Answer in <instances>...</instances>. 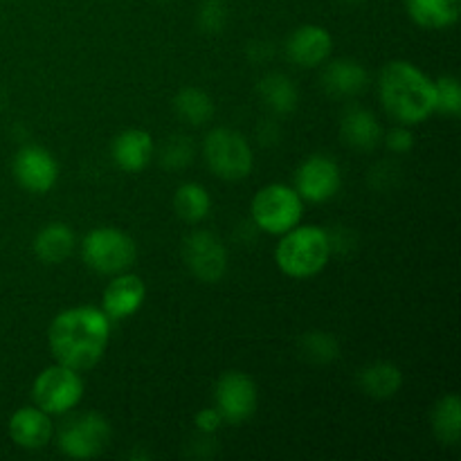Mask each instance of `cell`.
<instances>
[{
  "label": "cell",
  "mask_w": 461,
  "mask_h": 461,
  "mask_svg": "<svg viewBox=\"0 0 461 461\" xmlns=\"http://www.w3.org/2000/svg\"><path fill=\"white\" fill-rule=\"evenodd\" d=\"M405 9L423 30H448L459 21L461 0H405Z\"/></svg>",
  "instance_id": "ffe728a7"
},
{
  "label": "cell",
  "mask_w": 461,
  "mask_h": 461,
  "mask_svg": "<svg viewBox=\"0 0 461 461\" xmlns=\"http://www.w3.org/2000/svg\"><path fill=\"white\" fill-rule=\"evenodd\" d=\"M250 214L261 232L282 237L284 232L300 225L302 216H304V201L291 185L273 183L255 194Z\"/></svg>",
  "instance_id": "8992f818"
},
{
  "label": "cell",
  "mask_w": 461,
  "mask_h": 461,
  "mask_svg": "<svg viewBox=\"0 0 461 461\" xmlns=\"http://www.w3.org/2000/svg\"><path fill=\"white\" fill-rule=\"evenodd\" d=\"M340 135L347 147L358 149V151H372L383 140V126L367 108L349 106L340 120Z\"/></svg>",
  "instance_id": "ac0fdd59"
},
{
  "label": "cell",
  "mask_w": 461,
  "mask_h": 461,
  "mask_svg": "<svg viewBox=\"0 0 461 461\" xmlns=\"http://www.w3.org/2000/svg\"><path fill=\"white\" fill-rule=\"evenodd\" d=\"M225 18H228V14H225L221 0H205L201 14H198V25L205 34H216V32L223 30Z\"/></svg>",
  "instance_id": "f1b7e54d"
},
{
  "label": "cell",
  "mask_w": 461,
  "mask_h": 461,
  "mask_svg": "<svg viewBox=\"0 0 461 461\" xmlns=\"http://www.w3.org/2000/svg\"><path fill=\"white\" fill-rule=\"evenodd\" d=\"M257 93L275 115H291L300 104V90L295 81L284 72H268L257 86Z\"/></svg>",
  "instance_id": "7402d4cb"
},
{
  "label": "cell",
  "mask_w": 461,
  "mask_h": 461,
  "mask_svg": "<svg viewBox=\"0 0 461 461\" xmlns=\"http://www.w3.org/2000/svg\"><path fill=\"white\" fill-rule=\"evenodd\" d=\"M378 97L399 124L417 126L435 113V79L414 63L396 59L378 75Z\"/></svg>",
  "instance_id": "7a4b0ae2"
},
{
  "label": "cell",
  "mask_w": 461,
  "mask_h": 461,
  "mask_svg": "<svg viewBox=\"0 0 461 461\" xmlns=\"http://www.w3.org/2000/svg\"><path fill=\"white\" fill-rule=\"evenodd\" d=\"M383 142H385V147L390 149L392 153L403 156V153H410L414 149V133L410 126L399 124L394 126V129H390V133L383 135Z\"/></svg>",
  "instance_id": "f546056e"
},
{
  "label": "cell",
  "mask_w": 461,
  "mask_h": 461,
  "mask_svg": "<svg viewBox=\"0 0 461 461\" xmlns=\"http://www.w3.org/2000/svg\"><path fill=\"white\" fill-rule=\"evenodd\" d=\"M369 75L354 59H333L322 70V88L331 97H356L367 88Z\"/></svg>",
  "instance_id": "e0dca14e"
},
{
  "label": "cell",
  "mask_w": 461,
  "mask_h": 461,
  "mask_svg": "<svg viewBox=\"0 0 461 461\" xmlns=\"http://www.w3.org/2000/svg\"><path fill=\"white\" fill-rule=\"evenodd\" d=\"M183 261L198 282L216 284L228 273L225 243L210 230H194L185 237Z\"/></svg>",
  "instance_id": "9c48e42d"
},
{
  "label": "cell",
  "mask_w": 461,
  "mask_h": 461,
  "mask_svg": "<svg viewBox=\"0 0 461 461\" xmlns=\"http://www.w3.org/2000/svg\"><path fill=\"white\" fill-rule=\"evenodd\" d=\"M358 387L372 399H392L403 387V372L390 360H378L360 369Z\"/></svg>",
  "instance_id": "44dd1931"
},
{
  "label": "cell",
  "mask_w": 461,
  "mask_h": 461,
  "mask_svg": "<svg viewBox=\"0 0 461 461\" xmlns=\"http://www.w3.org/2000/svg\"><path fill=\"white\" fill-rule=\"evenodd\" d=\"M333 50V36L322 25H302L288 36L286 57L300 68H318L329 61Z\"/></svg>",
  "instance_id": "5bb4252c"
},
{
  "label": "cell",
  "mask_w": 461,
  "mask_h": 461,
  "mask_svg": "<svg viewBox=\"0 0 461 461\" xmlns=\"http://www.w3.org/2000/svg\"><path fill=\"white\" fill-rule=\"evenodd\" d=\"M432 432L441 446H457L461 439V399L448 394L439 399L430 414Z\"/></svg>",
  "instance_id": "603a6c76"
},
{
  "label": "cell",
  "mask_w": 461,
  "mask_h": 461,
  "mask_svg": "<svg viewBox=\"0 0 461 461\" xmlns=\"http://www.w3.org/2000/svg\"><path fill=\"white\" fill-rule=\"evenodd\" d=\"M111 423L99 412H84L63 423L57 435V448L70 459L99 457L111 444Z\"/></svg>",
  "instance_id": "ba28073f"
},
{
  "label": "cell",
  "mask_w": 461,
  "mask_h": 461,
  "mask_svg": "<svg viewBox=\"0 0 461 461\" xmlns=\"http://www.w3.org/2000/svg\"><path fill=\"white\" fill-rule=\"evenodd\" d=\"M156 144L149 131L144 129H126L120 135H115L111 144V156L117 169L126 174H138L147 169L149 162L153 160Z\"/></svg>",
  "instance_id": "2e32d148"
},
{
  "label": "cell",
  "mask_w": 461,
  "mask_h": 461,
  "mask_svg": "<svg viewBox=\"0 0 461 461\" xmlns=\"http://www.w3.org/2000/svg\"><path fill=\"white\" fill-rule=\"evenodd\" d=\"M300 354L313 365H329L340 356V342L329 331H309L300 338Z\"/></svg>",
  "instance_id": "484cf974"
},
{
  "label": "cell",
  "mask_w": 461,
  "mask_h": 461,
  "mask_svg": "<svg viewBox=\"0 0 461 461\" xmlns=\"http://www.w3.org/2000/svg\"><path fill=\"white\" fill-rule=\"evenodd\" d=\"M214 403L225 423L239 426L257 412L259 392L248 374L225 372L214 387Z\"/></svg>",
  "instance_id": "30bf717a"
},
{
  "label": "cell",
  "mask_w": 461,
  "mask_h": 461,
  "mask_svg": "<svg viewBox=\"0 0 461 461\" xmlns=\"http://www.w3.org/2000/svg\"><path fill=\"white\" fill-rule=\"evenodd\" d=\"M342 3H347V5H360V3H365V0H342Z\"/></svg>",
  "instance_id": "1f68e13d"
},
{
  "label": "cell",
  "mask_w": 461,
  "mask_h": 461,
  "mask_svg": "<svg viewBox=\"0 0 461 461\" xmlns=\"http://www.w3.org/2000/svg\"><path fill=\"white\" fill-rule=\"evenodd\" d=\"M160 162L165 169H185L194 162V142L187 135H171L160 149Z\"/></svg>",
  "instance_id": "4316f807"
},
{
  "label": "cell",
  "mask_w": 461,
  "mask_h": 461,
  "mask_svg": "<svg viewBox=\"0 0 461 461\" xmlns=\"http://www.w3.org/2000/svg\"><path fill=\"white\" fill-rule=\"evenodd\" d=\"M9 437L14 444L23 450H41L50 444L54 435V423L48 412H43L36 405L18 408L9 417Z\"/></svg>",
  "instance_id": "9a60e30c"
},
{
  "label": "cell",
  "mask_w": 461,
  "mask_h": 461,
  "mask_svg": "<svg viewBox=\"0 0 461 461\" xmlns=\"http://www.w3.org/2000/svg\"><path fill=\"white\" fill-rule=\"evenodd\" d=\"M295 192L302 201L327 203L340 192L342 171L333 158L309 156L295 171Z\"/></svg>",
  "instance_id": "8fae6325"
},
{
  "label": "cell",
  "mask_w": 461,
  "mask_h": 461,
  "mask_svg": "<svg viewBox=\"0 0 461 461\" xmlns=\"http://www.w3.org/2000/svg\"><path fill=\"white\" fill-rule=\"evenodd\" d=\"M14 176L18 185L30 194L52 192L59 180V162L52 153L36 144H27L14 158Z\"/></svg>",
  "instance_id": "7c38bea8"
},
{
  "label": "cell",
  "mask_w": 461,
  "mask_h": 461,
  "mask_svg": "<svg viewBox=\"0 0 461 461\" xmlns=\"http://www.w3.org/2000/svg\"><path fill=\"white\" fill-rule=\"evenodd\" d=\"M32 399L36 408L50 417H61L84 399V378L77 369L57 363L45 367L32 385Z\"/></svg>",
  "instance_id": "52a82bcc"
},
{
  "label": "cell",
  "mask_w": 461,
  "mask_h": 461,
  "mask_svg": "<svg viewBox=\"0 0 461 461\" xmlns=\"http://www.w3.org/2000/svg\"><path fill=\"white\" fill-rule=\"evenodd\" d=\"M194 423H196L198 432H203V435H216L225 421L216 408H203L194 417Z\"/></svg>",
  "instance_id": "4dcf8cb0"
},
{
  "label": "cell",
  "mask_w": 461,
  "mask_h": 461,
  "mask_svg": "<svg viewBox=\"0 0 461 461\" xmlns=\"http://www.w3.org/2000/svg\"><path fill=\"white\" fill-rule=\"evenodd\" d=\"M144 300H147V286H144L142 277L126 270V273L113 275L108 286L104 288L102 311L113 322H120V320H129L131 315L138 313Z\"/></svg>",
  "instance_id": "4fadbf2b"
},
{
  "label": "cell",
  "mask_w": 461,
  "mask_h": 461,
  "mask_svg": "<svg viewBox=\"0 0 461 461\" xmlns=\"http://www.w3.org/2000/svg\"><path fill=\"white\" fill-rule=\"evenodd\" d=\"M203 158L212 174L228 183L248 178L255 167L250 142L239 131L219 126L203 138Z\"/></svg>",
  "instance_id": "277c9868"
},
{
  "label": "cell",
  "mask_w": 461,
  "mask_h": 461,
  "mask_svg": "<svg viewBox=\"0 0 461 461\" xmlns=\"http://www.w3.org/2000/svg\"><path fill=\"white\" fill-rule=\"evenodd\" d=\"M174 210L185 223H201L212 212V196L201 183H183L174 194Z\"/></svg>",
  "instance_id": "cb8c5ba5"
},
{
  "label": "cell",
  "mask_w": 461,
  "mask_h": 461,
  "mask_svg": "<svg viewBox=\"0 0 461 461\" xmlns=\"http://www.w3.org/2000/svg\"><path fill=\"white\" fill-rule=\"evenodd\" d=\"M435 113L457 117L461 113V88L457 77H439L435 81Z\"/></svg>",
  "instance_id": "83f0119b"
},
{
  "label": "cell",
  "mask_w": 461,
  "mask_h": 461,
  "mask_svg": "<svg viewBox=\"0 0 461 461\" xmlns=\"http://www.w3.org/2000/svg\"><path fill=\"white\" fill-rule=\"evenodd\" d=\"M331 255L327 230L318 225H295L279 239L275 248V264L286 277L309 279L327 268Z\"/></svg>",
  "instance_id": "3957f363"
},
{
  "label": "cell",
  "mask_w": 461,
  "mask_h": 461,
  "mask_svg": "<svg viewBox=\"0 0 461 461\" xmlns=\"http://www.w3.org/2000/svg\"><path fill=\"white\" fill-rule=\"evenodd\" d=\"M75 232H72L70 225L61 223V221L48 223L45 228H41V232L34 237L36 259L43 261V264L48 266L63 264V261L75 252Z\"/></svg>",
  "instance_id": "d6986e66"
},
{
  "label": "cell",
  "mask_w": 461,
  "mask_h": 461,
  "mask_svg": "<svg viewBox=\"0 0 461 461\" xmlns=\"http://www.w3.org/2000/svg\"><path fill=\"white\" fill-rule=\"evenodd\" d=\"M113 320L102 306H72L54 315L48 345L54 360L77 372H88L106 354Z\"/></svg>",
  "instance_id": "6da1fadb"
},
{
  "label": "cell",
  "mask_w": 461,
  "mask_h": 461,
  "mask_svg": "<svg viewBox=\"0 0 461 461\" xmlns=\"http://www.w3.org/2000/svg\"><path fill=\"white\" fill-rule=\"evenodd\" d=\"M81 257L90 270L99 275H120L131 270L138 259V246L120 228H93L81 241Z\"/></svg>",
  "instance_id": "5b68a950"
},
{
  "label": "cell",
  "mask_w": 461,
  "mask_h": 461,
  "mask_svg": "<svg viewBox=\"0 0 461 461\" xmlns=\"http://www.w3.org/2000/svg\"><path fill=\"white\" fill-rule=\"evenodd\" d=\"M174 108L180 120L192 126L207 124L214 115V102H212L210 95L201 88H194V86L178 90V95L174 97Z\"/></svg>",
  "instance_id": "d4e9b609"
}]
</instances>
